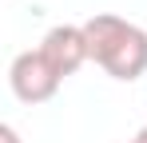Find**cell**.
I'll return each mask as SVG.
<instances>
[{
    "label": "cell",
    "mask_w": 147,
    "mask_h": 143,
    "mask_svg": "<svg viewBox=\"0 0 147 143\" xmlns=\"http://www.w3.org/2000/svg\"><path fill=\"white\" fill-rule=\"evenodd\" d=\"M88 32V48H92V60L107 72L111 80H139L147 72V32L139 24L111 16V12H96L92 20L84 24Z\"/></svg>",
    "instance_id": "1"
},
{
    "label": "cell",
    "mask_w": 147,
    "mask_h": 143,
    "mask_svg": "<svg viewBox=\"0 0 147 143\" xmlns=\"http://www.w3.org/2000/svg\"><path fill=\"white\" fill-rule=\"evenodd\" d=\"M8 84H12V95H16L20 103H48L52 95L60 92L64 76L48 64V56H44L40 48H32V52H20V56L12 60Z\"/></svg>",
    "instance_id": "2"
},
{
    "label": "cell",
    "mask_w": 147,
    "mask_h": 143,
    "mask_svg": "<svg viewBox=\"0 0 147 143\" xmlns=\"http://www.w3.org/2000/svg\"><path fill=\"white\" fill-rule=\"evenodd\" d=\"M40 52L48 56V64L60 72L64 80L76 76V72L92 60V48H88V32H84V24H56L48 36L40 40Z\"/></svg>",
    "instance_id": "3"
},
{
    "label": "cell",
    "mask_w": 147,
    "mask_h": 143,
    "mask_svg": "<svg viewBox=\"0 0 147 143\" xmlns=\"http://www.w3.org/2000/svg\"><path fill=\"white\" fill-rule=\"evenodd\" d=\"M0 143H20V135H16L12 123H0Z\"/></svg>",
    "instance_id": "4"
},
{
    "label": "cell",
    "mask_w": 147,
    "mask_h": 143,
    "mask_svg": "<svg viewBox=\"0 0 147 143\" xmlns=\"http://www.w3.org/2000/svg\"><path fill=\"white\" fill-rule=\"evenodd\" d=\"M131 143H147V127H143V131H139V135H135Z\"/></svg>",
    "instance_id": "5"
}]
</instances>
